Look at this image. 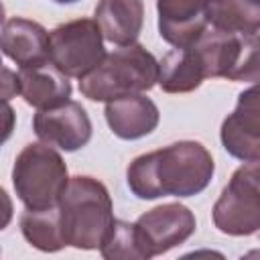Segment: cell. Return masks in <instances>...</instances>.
I'll use <instances>...</instances> for the list:
<instances>
[{
    "mask_svg": "<svg viewBox=\"0 0 260 260\" xmlns=\"http://www.w3.org/2000/svg\"><path fill=\"white\" fill-rule=\"evenodd\" d=\"M211 152L197 140H179L136 156L126 169V183L138 199L193 197L213 179Z\"/></svg>",
    "mask_w": 260,
    "mask_h": 260,
    "instance_id": "6da1fadb",
    "label": "cell"
},
{
    "mask_svg": "<svg viewBox=\"0 0 260 260\" xmlns=\"http://www.w3.org/2000/svg\"><path fill=\"white\" fill-rule=\"evenodd\" d=\"M57 207L65 244L77 250H98L116 221L106 185L89 175L71 177Z\"/></svg>",
    "mask_w": 260,
    "mask_h": 260,
    "instance_id": "7a4b0ae2",
    "label": "cell"
},
{
    "mask_svg": "<svg viewBox=\"0 0 260 260\" xmlns=\"http://www.w3.org/2000/svg\"><path fill=\"white\" fill-rule=\"evenodd\" d=\"M154 83H158V61L134 43L106 53L102 63L79 79V91L91 102H112L148 91Z\"/></svg>",
    "mask_w": 260,
    "mask_h": 260,
    "instance_id": "3957f363",
    "label": "cell"
},
{
    "mask_svg": "<svg viewBox=\"0 0 260 260\" xmlns=\"http://www.w3.org/2000/svg\"><path fill=\"white\" fill-rule=\"evenodd\" d=\"M67 183V165L55 146L30 142L16 154L12 185L16 197L26 209L57 207Z\"/></svg>",
    "mask_w": 260,
    "mask_h": 260,
    "instance_id": "277c9868",
    "label": "cell"
},
{
    "mask_svg": "<svg viewBox=\"0 0 260 260\" xmlns=\"http://www.w3.org/2000/svg\"><path fill=\"white\" fill-rule=\"evenodd\" d=\"M104 57V35L91 18L63 22L49 32V61L67 77H85Z\"/></svg>",
    "mask_w": 260,
    "mask_h": 260,
    "instance_id": "5b68a950",
    "label": "cell"
},
{
    "mask_svg": "<svg viewBox=\"0 0 260 260\" xmlns=\"http://www.w3.org/2000/svg\"><path fill=\"white\" fill-rule=\"evenodd\" d=\"M134 225L144 256L152 258L187 242L195 234L197 219L187 205L162 203L142 213Z\"/></svg>",
    "mask_w": 260,
    "mask_h": 260,
    "instance_id": "8992f818",
    "label": "cell"
},
{
    "mask_svg": "<svg viewBox=\"0 0 260 260\" xmlns=\"http://www.w3.org/2000/svg\"><path fill=\"white\" fill-rule=\"evenodd\" d=\"M211 217L213 225L228 236H252L260 232V191L234 171L211 209Z\"/></svg>",
    "mask_w": 260,
    "mask_h": 260,
    "instance_id": "52a82bcc",
    "label": "cell"
},
{
    "mask_svg": "<svg viewBox=\"0 0 260 260\" xmlns=\"http://www.w3.org/2000/svg\"><path fill=\"white\" fill-rule=\"evenodd\" d=\"M35 134L59 150L73 152L91 140V120L79 102H65L55 108L39 110L32 118Z\"/></svg>",
    "mask_w": 260,
    "mask_h": 260,
    "instance_id": "ba28073f",
    "label": "cell"
},
{
    "mask_svg": "<svg viewBox=\"0 0 260 260\" xmlns=\"http://www.w3.org/2000/svg\"><path fill=\"white\" fill-rule=\"evenodd\" d=\"M219 138L234 158L254 160L260 156V81L238 95L234 112L221 122Z\"/></svg>",
    "mask_w": 260,
    "mask_h": 260,
    "instance_id": "9c48e42d",
    "label": "cell"
},
{
    "mask_svg": "<svg viewBox=\"0 0 260 260\" xmlns=\"http://www.w3.org/2000/svg\"><path fill=\"white\" fill-rule=\"evenodd\" d=\"M211 0H156L158 35L173 47H191L209 28L205 10Z\"/></svg>",
    "mask_w": 260,
    "mask_h": 260,
    "instance_id": "30bf717a",
    "label": "cell"
},
{
    "mask_svg": "<svg viewBox=\"0 0 260 260\" xmlns=\"http://www.w3.org/2000/svg\"><path fill=\"white\" fill-rule=\"evenodd\" d=\"M104 114L110 130L122 140H138L148 136L160 120L156 104L142 93L106 102Z\"/></svg>",
    "mask_w": 260,
    "mask_h": 260,
    "instance_id": "8fae6325",
    "label": "cell"
},
{
    "mask_svg": "<svg viewBox=\"0 0 260 260\" xmlns=\"http://www.w3.org/2000/svg\"><path fill=\"white\" fill-rule=\"evenodd\" d=\"M2 53L18 67H32L49 61V32L43 24L14 16L2 26Z\"/></svg>",
    "mask_w": 260,
    "mask_h": 260,
    "instance_id": "7c38bea8",
    "label": "cell"
},
{
    "mask_svg": "<svg viewBox=\"0 0 260 260\" xmlns=\"http://www.w3.org/2000/svg\"><path fill=\"white\" fill-rule=\"evenodd\" d=\"M18 93L28 106L37 110H47L69 102L71 83L63 71H59L51 61H47L32 67H20Z\"/></svg>",
    "mask_w": 260,
    "mask_h": 260,
    "instance_id": "4fadbf2b",
    "label": "cell"
},
{
    "mask_svg": "<svg viewBox=\"0 0 260 260\" xmlns=\"http://www.w3.org/2000/svg\"><path fill=\"white\" fill-rule=\"evenodd\" d=\"M106 41L126 47L134 45L144 24L142 0H100L93 14Z\"/></svg>",
    "mask_w": 260,
    "mask_h": 260,
    "instance_id": "5bb4252c",
    "label": "cell"
},
{
    "mask_svg": "<svg viewBox=\"0 0 260 260\" xmlns=\"http://www.w3.org/2000/svg\"><path fill=\"white\" fill-rule=\"evenodd\" d=\"M207 79L195 47H175L158 61V85L167 93H187Z\"/></svg>",
    "mask_w": 260,
    "mask_h": 260,
    "instance_id": "9a60e30c",
    "label": "cell"
},
{
    "mask_svg": "<svg viewBox=\"0 0 260 260\" xmlns=\"http://www.w3.org/2000/svg\"><path fill=\"white\" fill-rule=\"evenodd\" d=\"M211 28L236 35H256L260 30V0H211L205 10Z\"/></svg>",
    "mask_w": 260,
    "mask_h": 260,
    "instance_id": "2e32d148",
    "label": "cell"
},
{
    "mask_svg": "<svg viewBox=\"0 0 260 260\" xmlns=\"http://www.w3.org/2000/svg\"><path fill=\"white\" fill-rule=\"evenodd\" d=\"M24 240L41 252H57L65 244L59 207L49 209H26L18 219Z\"/></svg>",
    "mask_w": 260,
    "mask_h": 260,
    "instance_id": "e0dca14e",
    "label": "cell"
},
{
    "mask_svg": "<svg viewBox=\"0 0 260 260\" xmlns=\"http://www.w3.org/2000/svg\"><path fill=\"white\" fill-rule=\"evenodd\" d=\"M100 252L108 260H146L136 234V225L122 219L114 221L108 238L100 246Z\"/></svg>",
    "mask_w": 260,
    "mask_h": 260,
    "instance_id": "ac0fdd59",
    "label": "cell"
},
{
    "mask_svg": "<svg viewBox=\"0 0 260 260\" xmlns=\"http://www.w3.org/2000/svg\"><path fill=\"white\" fill-rule=\"evenodd\" d=\"M228 81H260V35H240Z\"/></svg>",
    "mask_w": 260,
    "mask_h": 260,
    "instance_id": "d6986e66",
    "label": "cell"
},
{
    "mask_svg": "<svg viewBox=\"0 0 260 260\" xmlns=\"http://www.w3.org/2000/svg\"><path fill=\"white\" fill-rule=\"evenodd\" d=\"M236 171H238L242 177H246V179L260 191V156L254 158V160H244V165L238 167Z\"/></svg>",
    "mask_w": 260,
    "mask_h": 260,
    "instance_id": "ffe728a7",
    "label": "cell"
},
{
    "mask_svg": "<svg viewBox=\"0 0 260 260\" xmlns=\"http://www.w3.org/2000/svg\"><path fill=\"white\" fill-rule=\"evenodd\" d=\"M2 75H4V81H2V98H4V102H8L12 93H18V73H12L10 69H4Z\"/></svg>",
    "mask_w": 260,
    "mask_h": 260,
    "instance_id": "44dd1931",
    "label": "cell"
},
{
    "mask_svg": "<svg viewBox=\"0 0 260 260\" xmlns=\"http://www.w3.org/2000/svg\"><path fill=\"white\" fill-rule=\"evenodd\" d=\"M4 114H6V128H4L6 132H4V138H8L10 128H12V126H10V120H12V110H10V106H8V104L4 106Z\"/></svg>",
    "mask_w": 260,
    "mask_h": 260,
    "instance_id": "7402d4cb",
    "label": "cell"
},
{
    "mask_svg": "<svg viewBox=\"0 0 260 260\" xmlns=\"http://www.w3.org/2000/svg\"><path fill=\"white\" fill-rule=\"evenodd\" d=\"M53 2H57V4H73L77 0H53Z\"/></svg>",
    "mask_w": 260,
    "mask_h": 260,
    "instance_id": "603a6c76",
    "label": "cell"
}]
</instances>
